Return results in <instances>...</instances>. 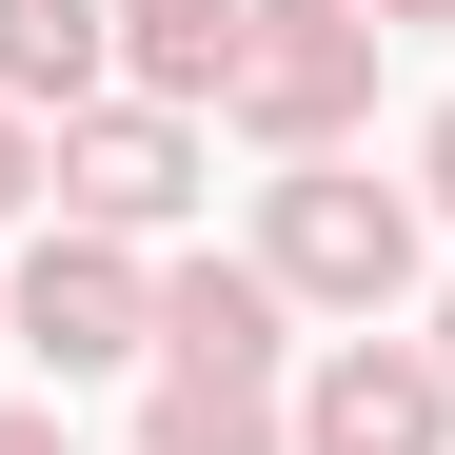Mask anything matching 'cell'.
Masks as SVG:
<instances>
[{
  "label": "cell",
  "instance_id": "4",
  "mask_svg": "<svg viewBox=\"0 0 455 455\" xmlns=\"http://www.w3.org/2000/svg\"><path fill=\"white\" fill-rule=\"evenodd\" d=\"M198 119H159V100H80V119H60V218H80V238H139V258H159L179 238V218H198Z\"/></svg>",
  "mask_w": 455,
  "mask_h": 455
},
{
  "label": "cell",
  "instance_id": "2",
  "mask_svg": "<svg viewBox=\"0 0 455 455\" xmlns=\"http://www.w3.org/2000/svg\"><path fill=\"white\" fill-rule=\"evenodd\" d=\"M0 337H20L60 396H80V376H139V356H159V258H139V238H80V218H40L20 277H0Z\"/></svg>",
  "mask_w": 455,
  "mask_h": 455
},
{
  "label": "cell",
  "instance_id": "13",
  "mask_svg": "<svg viewBox=\"0 0 455 455\" xmlns=\"http://www.w3.org/2000/svg\"><path fill=\"white\" fill-rule=\"evenodd\" d=\"M356 20H376V40H416V20H455V0H356Z\"/></svg>",
  "mask_w": 455,
  "mask_h": 455
},
{
  "label": "cell",
  "instance_id": "14",
  "mask_svg": "<svg viewBox=\"0 0 455 455\" xmlns=\"http://www.w3.org/2000/svg\"><path fill=\"white\" fill-rule=\"evenodd\" d=\"M435 376H455V297H435Z\"/></svg>",
  "mask_w": 455,
  "mask_h": 455
},
{
  "label": "cell",
  "instance_id": "11",
  "mask_svg": "<svg viewBox=\"0 0 455 455\" xmlns=\"http://www.w3.org/2000/svg\"><path fill=\"white\" fill-rule=\"evenodd\" d=\"M0 455H80V435H60V396H0Z\"/></svg>",
  "mask_w": 455,
  "mask_h": 455
},
{
  "label": "cell",
  "instance_id": "3",
  "mask_svg": "<svg viewBox=\"0 0 455 455\" xmlns=\"http://www.w3.org/2000/svg\"><path fill=\"white\" fill-rule=\"evenodd\" d=\"M376 60H396V40H376L356 0H258V40H238V100H218V119H238L258 159H356V119H376Z\"/></svg>",
  "mask_w": 455,
  "mask_h": 455
},
{
  "label": "cell",
  "instance_id": "15",
  "mask_svg": "<svg viewBox=\"0 0 455 455\" xmlns=\"http://www.w3.org/2000/svg\"><path fill=\"white\" fill-rule=\"evenodd\" d=\"M0 356H20V337H0Z\"/></svg>",
  "mask_w": 455,
  "mask_h": 455
},
{
  "label": "cell",
  "instance_id": "8",
  "mask_svg": "<svg viewBox=\"0 0 455 455\" xmlns=\"http://www.w3.org/2000/svg\"><path fill=\"white\" fill-rule=\"evenodd\" d=\"M0 100H20L40 139L80 100H119V0H0Z\"/></svg>",
  "mask_w": 455,
  "mask_h": 455
},
{
  "label": "cell",
  "instance_id": "12",
  "mask_svg": "<svg viewBox=\"0 0 455 455\" xmlns=\"http://www.w3.org/2000/svg\"><path fill=\"white\" fill-rule=\"evenodd\" d=\"M416 198H435V218H455V100H435V119H416Z\"/></svg>",
  "mask_w": 455,
  "mask_h": 455
},
{
  "label": "cell",
  "instance_id": "10",
  "mask_svg": "<svg viewBox=\"0 0 455 455\" xmlns=\"http://www.w3.org/2000/svg\"><path fill=\"white\" fill-rule=\"evenodd\" d=\"M20 218H60V139H40L20 100H0V238H20Z\"/></svg>",
  "mask_w": 455,
  "mask_h": 455
},
{
  "label": "cell",
  "instance_id": "5",
  "mask_svg": "<svg viewBox=\"0 0 455 455\" xmlns=\"http://www.w3.org/2000/svg\"><path fill=\"white\" fill-rule=\"evenodd\" d=\"M297 455H455L435 337H317V376H297Z\"/></svg>",
  "mask_w": 455,
  "mask_h": 455
},
{
  "label": "cell",
  "instance_id": "1",
  "mask_svg": "<svg viewBox=\"0 0 455 455\" xmlns=\"http://www.w3.org/2000/svg\"><path fill=\"white\" fill-rule=\"evenodd\" d=\"M258 277L297 297V317H396L416 297V179H376V159H277L258 179Z\"/></svg>",
  "mask_w": 455,
  "mask_h": 455
},
{
  "label": "cell",
  "instance_id": "6",
  "mask_svg": "<svg viewBox=\"0 0 455 455\" xmlns=\"http://www.w3.org/2000/svg\"><path fill=\"white\" fill-rule=\"evenodd\" d=\"M139 376H297V297L258 258H159V356Z\"/></svg>",
  "mask_w": 455,
  "mask_h": 455
},
{
  "label": "cell",
  "instance_id": "9",
  "mask_svg": "<svg viewBox=\"0 0 455 455\" xmlns=\"http://www.w3.org/2000/svg\"><path fill=\"white\" fill-rule=\"evenodd\" d=\"M139 455H297V376H139Z\"/></svg>",
  "mask_w": 455,
  "mask_h": 455
},
{
  "label": "cell",
  "instance_id": "7",
  "mask_svg": "<svg viewBox=\"0 0 455 455\" xmlns=\"http://www.w3.org/2000/svg\"><path fill=\"white\" fill-rule=\"evenodd\" d=\"M238 40H258V0H119V100L218 119L238 100Z\"/></svg>",
  "mask_w": 455,
  "mask_h": 455
}]
</instances>
